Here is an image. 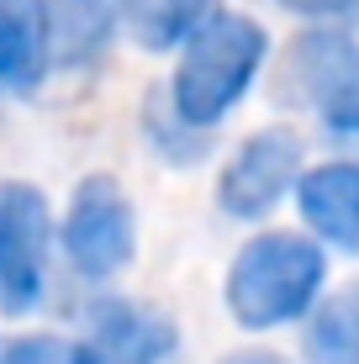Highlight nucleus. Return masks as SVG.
Wrapping results in <instances>:
<instances>
[{"mask_svg":"<svg viewBox=\"0 0 359 364\" xmlns=\"http://www.w3.org/2000/svg\"><path fill=\"white\" fill-rule=\"evenodd\" d=\"M328 259L301 232H264L238 254L227 274V311L243 328H286L317 306Z\"/></svg>","mask_w":359,"mask_h":364,"instance_id":"nucleus-1","label":"nucleus"},{"mask_svg":"<svg viewBox=\"0 0 359 364\" xmlns=\"http://www.w3.org/2000/svg\"><path fill=\"white\" fill-rule=\"evenodd\" d=\"M264 32L249 16H206L201 27L185 37V58L175 69V111L191 127H212L243 90L254 85L259 64H264Z\"/></svg>","mask_w":359,"mask_h":364,"instance_id":"nucleus-2","label":"nucleus"},{"mask_svg":"<svg viewBox=\"0 0 359 364\" xmlns=\"http://www.w3.org/2000/svg\"><path fill=\"white\" fill-rule=\"evenodd\" d=\"M64 248L69 264L90 280H111L117 269H127L132 248H138V222H132V200L122 196L117 180L90 174L74 191L64 217Z\"/></svg>","mask_w":359,"mask_h":364,"instance_id":"nucleus-3","label":"nucleus"},{"mask_svg":"<svg viewBox=\"0 0 359 364\" xmlns=\"http://www.w3.org/2000/svg\"><path fill=\"white\" fill-rule=\"evenodd\" d=\"M48 200L37 185H0V306L32 311L48 280Z\"/></svg>","mask_w":359,"mask_h":364,"instance_id":"nucleus-4","label":"nucleus"},{"mask_svg":"<svg viewBox=\"0 0 359 364\" xmlns=\"http://www.w3.org/2000/svg\"><path fill=\"white\" fill-rule=\"evenodd\" d=\"M296 174H301V137L286 132V127L254 132L249 143L232 154V164L217 185V200H222L227 217L259 222L264 211L280 206V196L296 185Z\"/></svg>","mask_w":359,"mask_h":364,"instance_id":"nucleus-5","label":"nucleus"},{"mask_svg":"<svg viewBox=\"0 0 359 364\" xmlns=\"http://www.w3.org/2000/svg\"><path fill=\"white\" fill-rule=\"evenodd\" d=\"M296 74L306 80V100H317L333 132H359V53L349 37L323 32L296 43Z\"/></svg>","mask_w":359,"mask_h":364,"instance_id":"nucleus-6","label":"nucleus"},{"mask_svg":"<svg viewBox=\"0 0 359 364\" xmlns=\"http://www.w3.org/2000/svg\"><path fill=\"white\" fill-rule=\"evenodd\" d=\"M53 53L48 0H0V95L37 90Z\"/></svg>","mask_w":359,"mask_h":364,"instance_id":"nucleus-7","label":"nucleus"},{"mask_svg":"<svg viewBox=\"0 0 359 364\" xmlns=\"http://www.w3.org/2000/svg\"><path fill=\"white\" fill-rule=\"evenodd\" d=\"M90 333L106 364H164L175 354V322L132 301H101L90 311Z\"/></svg>","mask_w":359,"mask_h":364,"instance_id":"nucleus-8","label":"nucleus"},{"mask_svg":"<svg viewBox=\"0 0 359 364\" xmlns=\"http://www.w3.org/2000/svg\"><path fill=\"white\" fill-rule=\"evenodd\" d=\"M301 217L333 248L359 254V169L354 164H323V169L301 174Z\"/></svg>","mask_w":359,"mask_h":364,"instance_id":"nucleus-9","label":"nucleus"},{"mask_svg":"<svg viewBox=\"0 0 359 364\" xmlns=\"http://www.w3.org/2000/svg\"><path fill=\"white\" fill-rule=\"evenodd\" d=\"M132 0H48V16H53V48L64 64H90L95 53L111 43L122 11Z\"/></svg>","mask_w":359,"mask_h":364,"instance_id":"nucleus-10","label":"nucleus"},{"mask_svg":"<svg viewBox=\"0 0 359 364\" xmlns=\"http://www.w3.org/2000/svg\"><path fill=\"white\" fill-rule=\"evenodd\" d=\"M217 0H132V27H138V43L164 53V48L185 43L206 16H212Z\"/></svg>","mask_w":359,"mask_h":364,"instance_id":"nucleus-11","label":"nucleus"},{"mask_svg":"<svg viewBox=\"0 0 359 364\" xmlns=\"http://www.w3.org/2000/svg\"><path fill=\"white\" fill-rule=\"evenodd\" d=\"M306 359L312 364H359V291H343L328 301L312 322L306 338Z\"/></svg>","mask_w":359,"mask_h":364,"instance_id":"nucleus-12","label":"nucleus"},{"mask_svg":"<svg viewBox=\"0 0 359 364\" xmlns=\"http://www.w3.org/2000/svg\"><path fill=\"white\" fill-rule=\"evenodd\" d=\"M0 364H106L95 343H58V338H16Z\"/></svg>","mask_w":359,"mask_h":364,"instance_id":"nucleus-13","label":"nucleus"},{"mask_svg":"<svg viewBox=\"0 0 359 364\" xmlns=\"http://www.w3.org/2000/svg\"><path fill=\"white\" fill-rule=\"evenodd\" d=\"M280 6L296 11V16H333V11H349L359 0H280Z\"/></svg>","mask_w":359,"mask_h":364,"instance_id":"nucleus-14","label":"nucleus"},{"mask_svg":"<svg viewBox=\"0 0 359 364\" xmlns=\"http://www.w3.org/2000/svg\"><path fill=\"white\" fill-rule=\"evenodd\" d=\"M222 364H286L280 354H259V348H249V354H227Z\"/></svg>","mask_w":359,"mask_h":364,"instance_id":"nucleus-15","label":"nucleus"}]
</instances>
